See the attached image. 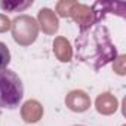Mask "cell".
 <instances>
[{
	"instance_id": "3",
	"label": "cell",
	"mask_w": 126,
	"mask_h": 126,
	"mask_svg": "<svg viewBox=\"0 0 126 126\" xmlns=\"http://www.w3.org/2000/svg\"><path fill=\"white\" fill-rule=\"evenodd\" d=\"M33 2H25V3H18V2H15V3H3V2H0V6H2L3 9H16V8H19V9H22V8H27V6H30Z\"/></svg>"
},
{
	"instance_id": "1",
	"label": "cell",
	"mask_w": 126,
	"mask_h": 126,
	"mask_svg": "<svg viewBox=\"0 0 126 126\" xmlns=\"http://www.w3.org/2000/svg\"><path fill=\"white\" fill-rule=\"evenodd\" d=\"M24 98V85L19 76L9 70H0V108L14 110Z\"/></svg>"
},
{
	"instance_id": "2",
	"label": "cell",
	"mask_w": 126,
	"mask_h": 126,
	"mask_svg": "<svg viewBox=\"0 0 126 126\" xmlns=\"http://www.w3.org/2000/svg\"><path fill=\"white\" fill-rule=\"evenodd\" d=\"M9 62H11V52H9V47H8L3 42H0V70L8 68Z\"/></svg>"
}]
</instances>
